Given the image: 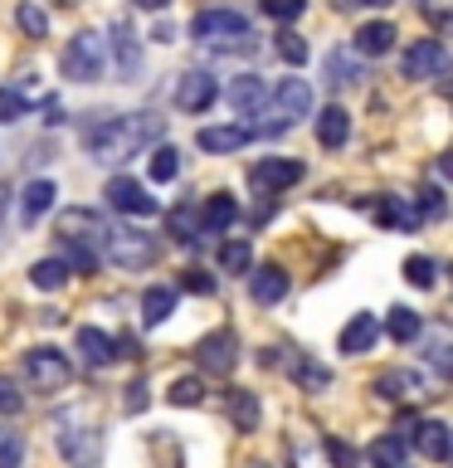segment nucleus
<instances>
[{
	"instance_id": "aec40b11",
	"label": "nucleus",
	"mask_w": 453,
	"mask_h": 468,
	"mask_svg": "<svg viewBox=\"0 0 453 468\" xmlns=\"http://www.w3.org/2000/svg\"><path fill=\"white\" fill-rule=\"evenodd\" d=\"M200 234H225L234 219H239V205H234V196H225V190H219V196H210L200 205Z\"/></svg>"
},
{
	"instance_id": "5701e85b",
	"label": "nucleus",
	"mask_w": 453,
	"mask_h": 468,
	"mask_svg": "<svg viewBox=\"0 0 453 468\" xmlns=\"http://www.w3.org/2000/svg\"><path fill=\"white\" fill-rule=\"evenodd\" d=\"M415 444H419L424 459L444 463V459H448V424H444V420H419V424H415Z\"/></svg>"
},
{
	"instance_id": "cd10ccee",
	"label": "nucleus",
	"mask_w": 453,
	"mask_h": 468,
	"mask_svg": "<svg viewBox=\"0 0 453 468\" xmlns=\"http://www.w3.org/2000/svg\"><path fill=\"white\" fill-rule=\"evenodd\" d=\"M371 390L380 395V400H405V395L419 390V376L415 371H380Z\"/></svg>"
},
{
	"instance_id": "39448f33",
	"label": "nucleus",
	"mask_w": 453,
	"mask_h": 468,
	"mask_svg": "<svg viewBox=\"0 0 453 468\" xmlns=\"http://www.w3.org/2000/svg\"><path fill=\"white\" fill-rule=\"evenodd\" d=\"M102 254H108L117 269H146V263H156V239L142 229H132V225H108Z\"/></svg>"
},
{
	"instance_id": "8fccbe9b",
	"label": "nucleus",
	"mask_w": 453,
	"mask_h": 468,
	"mask_svg": "<svg viewBox=\"0 0 453 468\" xmlns=\"http://www.w3.org/2000/svg\"><path fill=\"white\" fill-rule=\"evenodd\" d=\"M424 20H429V25H444L448 20V0H424Z\"/></svg>"
},
{
	"instance_id": "5fc2aeb1",
	"label": "nucleus",
	"mask_w": 453,
	"mask_h": 468,
	"mask_svg": "<svg viewBox=\"0 0 453 468\" xmlns=\"http://www.w3.org/2000/svg\"><path fill=\"white\" fill-rule=\"evenodd\" d=\"M5 210H10V186H0V225H5Z\"/></svg>"
},
{
	"instance_id": "9d476101",
	"label": "nucleus",
	"mask_w": 453,
	"mask_h": 468,
	"mask_svg": "<svg viewBox=\"0 0 453 468\" xmlns=\"http://www.w3.org/2000/svg\"><path fill=\"white\" fill-rule=\"evenodd\" d=\"M102 234H108V225H102V215H93V210H64V219H58V239L93 249L98 259H102Z\"/></svg>"
},
{
	"instance_id": "4468645a",
	"label": "nucleus",
	"mask_w": 453,
	"mask_h": 468,
	"mask_svg": "<svg viewBox=\"0 0 453 468\" xmlns=\"http://www.w3.org/2000/svg\"><path fill=\"white\" fill-rule=\"evenodd\" d=\"M375 342H380V322H375V313H356L342 327V346L346 356H365V351H375Z\"/></svg>"
},
{
	"instance_id": "3c124183",
	"label": "nucleus",
	"mask_w": 453,
	"mask_h": 468,
	"mask_svg": "<svg viewBox=\"0 0 453 468\" xmlns=\"http://www.w3.org/2000/svg\"><path fill=\"white\" fill-rule=\"evenodd\" d=\"M0 468H20V444H0Z\"/></svg>"
},
{
	"instance_id": "6ab92c4d",
	"label": "nucleus",
	"mask_w": 453,
	"mask_h": 468,
	"mask_svg": "<svg viewBox=\"0 0 453 468\" xmlns=\"http://www.w3.org/2000/svg\"><path fill=\"white\" fill-rule=\"evenodd\" d=\"M395 25L390 20H365L361 29H356V54L361 58H380V54H390L395 49Z\"/></svg>"
},
{
	"instance_id": "4c0bfd02",
	"label": "nucleus",
	"mask_w": 453,
	"mask_h": 468,
	"mask_svg": "<svg viewBox=\"0 0 453 468\" xmlns=\"http://www.w3.org/2000/svg\"><path fill=\"white\" fill-rule=\"evenodd\" d=\"M15 25H20L29 39H44V35H49V20H44V10H39V5H29V0H25L20 10H15Z\"/></svg>"
},
{
	"instance_id": "72a5a7b5",
	"label": "nucleus",
	"mask_w": 453,
	"mask_h": 468,
	"mask_svg": "<svg viewBox=\"0 0 453 468\" xmlns=\"http://www.w3.org/2000/svg\"><path fill=\"white\" fill-rule=\"evenodd\" d=\"M166 395H171V405L195 410V405H205V380H200V376H175Z\"/></svg>"
},
{
	"instance_id": "e433bc0d",
	"label": "nucleus",
	"mask_w": 453,
	"mask_h": 468,
	"mask_svg": "<svg viewBox=\"0 0 453 468\" xmlns=\"http://www.w3.org/2000/svg\"><path fill=\"white\" fill-rule=\"evenodd\" d=\"M171 239H175V244H195V239H200L195 210H171Z\"/></svg>"
},
{
	"instance_id": "7ed1b4c3",
	"label": "nucleus",
	"mask_w": 453,
	"mask_h": 468,
	"mask_svg": "<svg viewBox=\"0 0 453 468\" xmlns=\"http://www.w3.org/2000/svg\"><path fill=\"white\" fill-rule=\"evenodd\" d=\"M102 69H108V44H102L98 29H79L64 44V79L73 83H98Z\"/></svg>"
},
{
	"instance_id": "a18cd8bd",
	"label": "nucleus",
	"mask_w": 453,
	"mask_h": 468,
	"mask_svg": "<svg viewBox=\"0 0 453 468\" xmlns=\"http://www.w3.org/2000/svg\"><path fill=\"white\" fill-rule=\"evenodd\" d=\"M327 459L336 468H356V449H351L346 439H327Z\"/></svg>"
},
{
	"instance_id": "ddd939ff",
	"label": "nucleus",
	"mask_w": 453,
	"mask_h": 468,
	"mask_svg": "<svg viewBox=\"0 0 453 468\" xmlns=\"http://www.w3.org/2000/svg\"><path fill=\"white\" fill-rule=\"evenodd\" d=\"M448 64V49L438 39H415L405 49V79H434V73H444Z\"/></svg>"
},
{
	"instance_id": "09e8293b",
	"label": "nucleus",
	"mask_w": 453,
	"mask_h": 468,
	"mask_svg": "<svg viewBox=\"0 0 453 468\" xmlns=\"http://www.w3.org/2000/svg\"><path fill=\"white\" fill-rule=\"evenodd\" d=\"M137 410H146V380H132L127 386V415H137Z\"/></svg>"
},
{
	"instance_id": "49530a36",
	"label": "nucleus",
	"mask_w": 453,
	"mask_h": 468,
	"mask_svg": "<svg viewBox=\"0 0 453 468\" xmlns=\"http://www.w3.org/2000/svg\"><path fill=\"white\" fill-rule=\"evenodd\" d=\"M20 112H25V98L15 88H0V122H15Z\"/></svg>"
},
{
	"instance_id": "7c9ffc66",
	"label": "nucleus",
	"mask_w": 453,
	"mask_h": 468,
	"mask_svg": "<svg viewBox=\"0 0 453 468\" xmlns=\"http://www.w3.org/2000/svg\"><path fill=\"white\" fill-rule=\"evenodd\" d=\"M371 463H375V468H409L405 439H400V434H380L375 444H371Z\"/></svg>"
},
{
	"instance_id": "a211bd4d",
	"label": "nucleus",
	"mask_w": 453,
	"mask_h": 468,
	"mask_svg": "<svg viewBox=\"0 0 453 468\" xmlns=\"http://www.w3.org/2000/svg\"><path fill=\"white\" fill-rule=\"evenodd\" d=\"M112 39H102L108 49L117 54V69H122V79H132V73L142 69V49H137V35H132V25L127 20H112V29H108Z\"/></svg>"
},
{
	"instance_id": "f03ea898",
	"label": "nucleus",
	"mask_w": 453,
	"mask_h": 468,
	"mask_svg": "<svg viewBox=\"0 0 453 468\" xmlns=\"http://www.w3.org/2000/svg\"><path fill=\"white\" fill-rule=\"evenodd\" d=\"M190 39H200L205 49L219 54H248L254 49V35H248V20L239 10H200L190 20Z\"/></svg>"
},
{
	"instance_id": "58836bf2",
	"label": "nucleus",
	"mask_w": 453,
	"mask_h": 468,
	"mask_svg": "<svg viewBox=\"0 0 453 468\" xmlns=\"http://www.w3.org/2000/svg\"><path fill=\"white\" fill-rule=\"evenodd\" d=\"M278 58H283V64H292V69H302V64H307V39L292 35V29H283V35H278Z\"/></svg>"
},
{
	"instance_id": "de8ad7c7",
	"label": "nucleus",
	"mask_w": 453,
	"mask_h": 468,
	"mask_svg": "<svg viewBox=\"0 0 453 468\" xmlns=\"http://www.w3.org/2000/svg\"><path fill=\"white\" fill-rule=\"evenodd\" d=\"M181 288H185V292H210V288H215V278H210V273H200V269H185V273H181Z\"/></svg>"
},
{
	"instance_id": "1a4fd4ad",
	"label": "nucleus",
	"mask_w": 453,
	"mask_h": 468,
	"mask_svg": "<svg viewBox=\"0 0 453 468\" xmlns=\"http://www.w3.org/2000/svg\"><path fill=\"white\" fill-rule=\"evenodd\" d=\"M108 205L117 215H132V219H146V215H156L161 205H156V196H146L142 190V181H132V176H117V181H108Z\"/></svg>"
},
{
	"instance_id": "4be33fe9",
	"label": "nucleus",
	"mask_w": 453,
	"mask_h": 468,
	"mask_svg": "<svg viewBox=\"0 0 453 468\" xmlns=\"http://www.w3.org/2000/svg\"><path fill=\"white\" fill-rule=\"evenodd\" d=\"M346 137H351V112L336 108V102H332V108H321L317 112V142L327 146V152H336Z\"/></svg>"
},
{
	"instance_id": "37998d69",
	"label": "nucleus",
	"mask_w": 453,
	"mask_h": 468,
	"mask_svg": "<svg viewBox=\"0 0 453 468\" xmlns=\"http://www.w3.org/2000/svg\"><path fill=\"white\" fill-rule=\"evenodd\" d=\"M25 410V395H20V386H15L10 376H0V415H20Z\"/></svg>"
},
{
	"instance_id": "b1692460",
	"label": "nucleus",
	"mask_w": 453,
	"mask_h": 468,
	"mask_svg": "<svg viewBox=\"0 0 453 468\" xmlns=\"http://www.w3.org/2000/svg\"><path fill=\"white\" fill-rule=\"evenodd\" d=\"M79 356H83V366H108L112 356H117V346H112V336L102 332V327H83L79 332Z\"/></svg>"
},
{
	"instance_id": "f3484780",
	"label": "nucleus",
	"mask_w": 453,
	"mask_h": 468,
	"mask_svg": "<svg viewBox=\"0 0 453 468\" xmlns=\"http://www.w3.org/2000/svg\"><path fill=\"white\" fill-rule=\"evenodd\" d=\"M225 410H229V420H234V430H239V434H254V430H258L263 405H258V395H254V390L229 386V390H225Z\"/></svg>"
},
{
	"instance_id": "20e7f679",
	"label": "nucleus",
	"mask_w": 453,
	"mask_h": 468,
	"mask_svg": "<svg viewBox=\"0 0 453 468\" xmlns=\"http://www.w3.org/2000/svg\"><path fill=\"white\" fill-rule=\"evenodd\" d=\"M312 112V88H307V79H283L273 88V98L263 102V132H283V127H292L298 117H307Z\"/></svg>"
},
{
	"instance_id": "f257e3e1",
	"label": "nucleus",
	"mask_w": 453,
	"mask_h": 468,
	"mask_svg": "<svg viewBox=\"0 0 453 468\" xmlns=\"http://www.w3.org/2000/svg\"><path fill=\"white\" fill-rule=\"evenodd\" d=\"M161 117L156 112H127V117H102V122L83 127V146L88 156L102 166H122V161L142 156V146H152L161 137Z\"/></svg>"
},
{
	"instance_id": "6e6552de",
	"label": "nucleus",
	"mask_w": 453,
	"mask_h": 468,
	"mask_svg": "<svg viewBox=\"0 0 453 468\" xmlns=\"http://www.w3.org/2000/svg\"><path fill=\"white\" fill-rule=\"evenodd\" d=\"M298 181H302V161H292V156H263L248 166V186H254L258 196H278V190H288Z\"/></svg>"
},
{
	"instance_id": "2f4dec72",
	"label": "nucleus",
	"mask_w": 453,
	"mask_h": 468,
	"mask_svg": "<svg viewBox=\"0 0 453 468\" xmlns=\"http://www.w3.org/2000/svg\"><path fill=\"white\" fill-rule=\"evenodd\" d=\"M248 269H254V249H248L244 239L219 244V273H248Z\"/></svg>"
},
{
	"instance_id": "c03bdc74",
	"label": "nucleus",
	"mask_w": 453,
	"mask_h": 468,
	"mask_svg": "<svg viewBox=\"0 0 453 468\" xmlns=\"http://www.w3.org/2000/svg\"><path fill=\"white\" fill-rule=\"evenodd\" d=\"M415 210H419V219H424V215H429V219H438V215H444V190H438V186H424V190H419V205H415Z\"/></svg>"
},
{
	"instance_id": "bb28decb",
	"label": "nucleus",
	"mask_w": 453,
	"mask_h": 468,
	"mask_svg": "<svg viewBox=\"0 0 453 468\" xmlns=\"http://www.w3.org/2000/svg\"><path fill=\"white\" fill-rule=\"evenodd\" d=\"M288 376L298 380L302 390H312V395L332 386V371H327V366H317L312 356H292V361H288Z\"/></svg>"
},
{
	"instance_id": "9b49d317",
	"label": "nucleus",
	"mask_w": 453,
	"mask_h": 468,
	"mask_svg": "<svg viewBox=\"0 0 453 468\" xmlns=\"http://www.w3.org/2000/svg\"><path fill=\"white\" fill-rule=\"evenodd\" d=\"M195 356H200V366H205L210 376H229L234 366H239V336H234L229 327H219V332H210V336L195 346Z\"/></svg>"
},
{
	"instance_id": "0eeeda50",
	"label": "nucleus",
	"mask_w": 453,
	"mask_h": 468,
	"mask_svg": "<svg viewBox=\"0 0 453 468\" xmlns=\"http://www.w3.org/2000/svg\"><path fill=\"white\" fill-rule=\"evenodd\" d=\"M58 453H64V463L73 468H93L98 453H102V430H88V424H79V415L58 420Z\"/></svg>"
},
{
	"instance_id": "2eb2a0df",
	"label": "nucleus",
	"mask_w": 453,
	"mask_h": 468,
	"mask_svg": "<svg viewBox=\"0 0 453 468\" xmlns=\"http://www.w3.org/2000/svg\"><path fill=\"white\" fill-rule=\"evenodd\" d=\"M225 98H229L244 117H258V112H263V102H269V83H263L258 73H239V79L225 88Z\"/></svg>"
},
{
	"instance_id": "864d4df0",
	"label": "nucleus",
	"mask_w": 453,
	"mask_h": 468,
	"mask_svg": "<svg viewBox=\"0 0 453 468\" xmlns=\"http://www.w3.org/2000/svg\"><path fill=\"white\" fill-rule=\"evenodd\" d=\"M132 5H137V10H166L171 0H132Z\"/></svg>"
},
{
	"instance_id": "dca6fc26",
	"label": "nucleus",
	"mask_w": 453,
	"mask_h": 468,
	"mask_svg": "<svg viewBox=\"0 0 453 468\" xmlns=\"http://www.w3.org/2000/svg\"><path fill=\"white\" fill-rule=\"evenodd\" d=\"M254 142V127H200L195 146L210 156H225V152H239V146Z\"/></svg>"
},
{
	"instance_id": "6e6d98bb",
	"label": "nucleus",
	"mask_w": 453,
	"mask_h": 468,
	"mask_svg": "<svg viewBox=\"0 0 453 468\" xmlns=\"http://www.w3.org/2000/svg\"><path fill=\"white\" fill-rule=\"evenodd\" d=\"M254 468H263V463H254Z\"/></svg>"
},
{
	"instance_id": "473e14b6",
	"label": "nucleus",
	"mask_w": 453,
	"mask_h": 468,
	"mask_svg": "<svg viewBox=\"0 0 453 468\" xmlns=\"http://www.w3.org/2000/svg\"><path fill=\"white\" fill-rule=\"evenodd\" d=\"M385 332H390L400 346H409V342H415V336L424 332V327H419V313H409V307H390V322H385Z\"/></svg>"
},
{
	"instance_id": "a19ab883",
	"label": "nucleus",
	"mask_w": 453,
	"mask_h": 468,
	"mask_svg": "<svg viewBox=\"0 0 453 468\" xmlns=\"http://www.w3.org/2000/svg\"><path fill=\"white\" fill-rule=\"evenodd\" d=\"M424 356H429V366H434L438 376H448V332L444 327L429 332V351H424Z\"/></svg>"
},
{
	"instance_id": "ea45409f",
	"label": "nucleus",
	"mask_w": 453,
	"mask_h": 468,
	"mask_svg": "<svg viewBox=\"0 0 453 468\" xmlns=\"http://www.w3.org/2000/svg\"><path fill=\"white\" fill-rule=\"evenodd\" d=\"M434 259H424V254H409L405 259V278H409V283H415V288H434Z\"/></svg>"
},
{
	"instance_id": "f704fd0d",
	"label": "nucleus",
	"mask_w": 453,
	"mask_h": 468,
	"mask_svg": "<svg viewBox=\"0 0 453 468\" xmlns=\"http://www.w3.org/2000/svg\"><path fill=\"white\" fill-rule=\"evenodd\" d=\"M29 283L44 288V292H54V288H64V283H68V269H64L58 259H39L35 269H29Z\"/></svg>"
},
{
	"instance_id": "603ef678",
	"label": "nucleus",
	"mask_w": 453,
	"mask_h": 468,
	"mask_svg": "<svg viewBox=\"0 0 453 468\" xmlns=\"http://www.w3.org/2000/svg\"><path fill=\"white\" fill-rule=\"evenodd\" d=\"M332 5H342V10H361V5H371V10H385V5H395V0H332Z\"/></svg>"
},
{
	"instance_id": "423d86ee",
	"label": "nucleus",
	"mask_w": 453,
	"mask_h": 468,
	"mask_svg": "<svg viewBox=\"0 0 453 468\" xmlns=\"http://www.w3.org/2000/svg\"><path fill=\"white\" fill-rule=\"evenodd\" d=\"M25 380L35 386L39 395H58L73 380V366H68V356L64 351H54V346H35L25 356Z\"/></svg>"
},
{
	"instance_id": "f8f14e48",
	"label": "nucleus",
	"mask_w": 453,
	"mask_h": 468,
	"mask_svg": "<svg viewBox=\"0 0 453 468\" xmlns=\"http://www.w3.org/2000/svg\"><path fill=\"white\" fill-rule=\"evenodd\" d=\"M215 98H219V79H210V73H181L175 79V108L181 112H205Z\"/></svg>"
},
{
	"instance_id": "412c9836",
	"label": "nucleus",
	"mask_w": 453,
	"mask_h": 468,
	"mask_svg": "<svg viewBox=\"0 0 453 468\" xmlns=\"http://www.w3.org/2000/svg\"><path fill=\"white\" fill-rule=\"evenodd\" d=\"M288 292V273L278 263H263V269H248V298L254 303H278Z\"/></svg>"
},
{
	"instance_id": "79ce46f5",
	"label": "nucleus",
	"mask_w": 453,
	"mask_h": 468,
	"mask_svg": "<svg viewBox=\"0 0 453 468\" xmlns=\"http://www.w3.org/2000/svg\"><path fill=\"white\" fill-rule=\"evenodd\" d=\"M258 5H263V15H273V20H298V15L307 10V0H258Z\"/></svg>"
},
{
	"instance_id": "c756f323",
	"label": "nucleus",
	"mask_w": 453,
	"mask_h": 468,
	"mask_svg": "<svg viewBox=\"0 0 453 468\" xmlns=\"http://www.w3.org/2000/svg\"><path fill=\"white\" fill-rule=\"evenodd\" d=\"M327 83H332V88H336V83H342V88L361 83V58L351 54V49H332V54H327Z\"/></svg>"
},
{
	"instance_id": "c85d7f7f",
	"label": "nucleus",
	"mask_w": 453,
	"mask_h": 468,
	"mask_svg": "<svg viewBox=\"0 0 453 468\" xmlns=\"http://www.w3.org/2000/svg\"><path fill=\"white\" fill-rule=\"evenodd\" d=\"M175 307V292L171 288H146L142 292V327H161Z\"/></svg>"
},
{
	"instance_id": "c9c22d12",
	"label": "nucleus",
	"mask_w": 453,
	"mask_h": 468,
	"mask_svg": "<svg viewBox=\"0 0 453 468\" xmlns=\"http://www.w3.org/2000/svg\"><path fill=\"white\" fill-rule=\"evenodd\" d=\"M175 176H181V152H175V146H156L152 152V181H175Z\"/></svg>"
},
{
	"instance_id": "393cba45",
	"label": "nucleus",
	"mask_w": 453,
	"mask_h": 468,
	"mask_svg": "<svg viewBox=\"0 0 453 468\" xmlns=\"http://www.w3.org/2000/svg\"><path fill=\"white\" fill-rule=\"evenodd\" d=\"M375 219H380V225H390V229H415L419 225V210L405 196H380L375 200Z\"/></svg>"
},
{
	"instance_id": "a878e982",
	"label": "nucleus",
	"mask_w": 453,
	"mask_h": 468,
	"mask_svg": "<svg viewBox=\"0 0 453 468\" xmlns=\"http://www.w3.org/2000/svg\"><path fill=\"white\" fill-rule=\"evenodd\" d=\"M54 196H58V186H54V181H29V186H25V196H20V219H25V225L49 210Z\"/></svg>"
}]
</instances>
